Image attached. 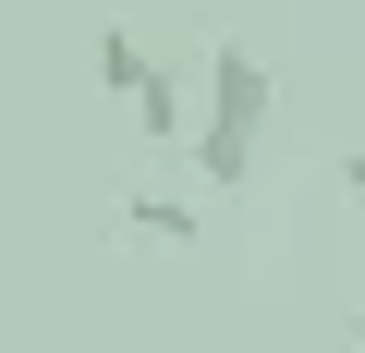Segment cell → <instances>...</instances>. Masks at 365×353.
I'll return each mask as SVG.
<instances>
[{
    "mask_svg": "<svg viewBox=\"0 0 365 353\" xmlns=\"http://www.w3.org/2000/svg\"><path fill=\"white\" fill-rule=\"evenodd\" d=\"M268 98H280V73L244 49V37H220L207 49V110H195V134H182V146H195V183H256V134H268Z\"/></svg>",
    "mask_w": 365,
    "mask_h": 353,
    "instance_id": "1",
    "label": "cell"
},
{
    "mask_svg": "<svg viewBox=\"0 0 365 353\" xmlns=\"http://www.w3.org/2000/svg\"><path fill=\"white\" fill-rule=\"evenodd\" d=\"M353 353H365V341H353Z\"/></svg>",
    "mask_w": 365,
    "mask_h": 353,
    "instance_id": "5",
    "label": "cell"
},
{
    "mask_svg": "<svg viewBox=\"0 0 365 353\" xmlns=\"http://www.w3.org/2000/svg\"><path fill=\"white\" fill-rule=\"evenodd\" d=\"M98 86H110V98H134L146 146H182V134H195V110H182V86H170V73L146 61V37H122V25L98 37Z\"/></svg>",
    "mask_w": 365,
    "mask_h": 353,
    "instance_id": "2",
    "label": "cell"
},
{
    "mask_svg": "<svg viewBox=\"0 0 365 353\" xmlns=\"http://www.w3.org/2000/svg\"><path fill=\"white\" fill-rule=\"evenodd\" d=\"M122 232H146V244H195V208H182V195H122Z\"/></svg>",
    "mask_w": 365,
    "mask_h": 353,
    "instance_id": "3",
    "label": "cell"
},
{
    "mask_svg": "<svg viewBox=\"0 0 365 353\" xmlns=\"http://www.w3.org/2000/svg\"><path fill=\"white\" fill-rule=\"evenodd\" d=\"M341 183H353V195H365V146H353V158H341Z\"/></svg>",
    "mask_w": 365,
    "mask_h": 353,
    "instance_id": "4",
    "label": "cell"
}]
</instances>
